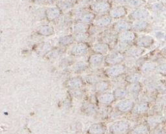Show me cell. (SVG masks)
Masks as SVG:
<instances>
[{"label": "cell", "instance_id": "ffe728a7", "mask_svg": "<svg viewBox=\"0 0 166 134\" xmlns=\"http://www.w3.org/2000/svg\"><path fill=\"white\" fill-rule=\"evenodd\" d=\"M81 81L79 79H72L71 81H69V85L73 88L79 87L80 85H81Z\"/></svg>", "mask_w": 166, "mask_h": 134}, {"label": "cell", "instance_id": "8992f818", "mask_svg": "<svg viewBox=\"0 0 166 134\" xmlns=\"http://www.w3.org/2000/svg\"><path fill=\"white\" fill-rule=\"evenodd\" d=\"M132 102H131L129 100H124V101L120 102L119 104L117 105V107H118L119 109L123 111H126L129 110L132 107Z\"/></svg>", "mask_w": 166, "mask_h": 134}, {"label": "cell", "instance_id": "7c38bea8", "mask_svg": "<svg viewBox=\"0 0 166 134\" xmlns=\"http://www.w3.org/2000/svg\"><path fill=\"white\" fill-rule=\"evenodd\" d=\"M93 49H95L97 52L105 53L108 51V47L103 44H97L93 47Z\"/></svg>", "mask_w": 166, "mask_h": 134}, {"label": "cell", "instance_id": "8fae6325", "mask_svg": "<svg viewBox=\"0 0 166 134\" xmlns=\"http://www.w3.org/2000/svg\"><path fill=\"white\" fill-rule=\"evenodd\" d=\"M120 38L122 41H131L134 38V34L132 32H124L123 33Z\"/></svg>", "mask_w": 166, "mask_h": 134}, {"label": "cell", "instance_id": "44dd1931", "mask_svg": "<svg viewBox=\"0 0 166 134\" xmlns=\"http://www.w3.org/2000/svg\"><path fill=\"white\" fill-rule=\"evenodd\" d=\"M155 64L153 63H147L143 66V70L145 72H149L151 71L155 68Z\"/></svg>", "mask_w": 166, "mask_h": 134}, {"label": "cell", "instance_id": "2e32d148", "mask_svg": "<svg viewBox=\"0 0 166 134\" xmlns=\"http://www.w3.org/2000/svg\"><path fill=\"white\" fill-rule=\"evenodd\" d=\"M52 31H53V29L50 26H44V27H42L40 29L41 34L45 35H48L51 34L52 33Z\"/></svg>", "mask_w": 166, "mask_h": 134}, {"label": "cell", "instance_id": "ac0fdd59", "mask_svg": "<svg viewBox=\"0 0 166 134\" xmlns=\"http://www.w3.org/2000/svg\"><path fill=\"white\" fill-rule=\"evenodd\" d=\"M146 25L147 24L145 22H142V21L137 22L134 24V28L138 30H141L146 27Z\"/></svg>", "mask_w": 166, "mask_h": 134}, {"label": "cell", "instance_id": "6da1fadb", "mask_svg": "<svg viewBox=\"0 0 166 134\" xmlns=\"http://www.w3.org/2000/svg\"><path fill=\"white\" fill-rule=\"evenodd\" d=\"M93 9L94 11H96L97 13H104L108 11L109 9V5L107 2L104 1H100L93 5Z\"/></svg>", "mask_w": 166, "mask_h": 134}, {"label": "cell", "instance_id": "277c9868", "mask_svg": "<svg viewBox=\"0 0 166 134\" xmlns=\"http://www.w3.org/2000/svg\"><path fill=\"white\" fill-rule=\"evenodd\" d=\"M114 100V95L110 93H105L99 97V101L103 104H109Z\"/></svg>", "mask_w": 166, "mask_h": 134}, {"label": "cell", "instance_id": "4fadbf2b", "mask_svg": "<svg viewBox=\"0 0 166 134\" xmlns=\"http://www.w3.org/2000/svg\"><path fill=\"white\" fill-rule=\"evenodd\" d=\"M103 58L101 55H93L90 57V62L91 63L93 64H98L102 62L103 61Z\"/></svg>", "mask_w": 166, "mask_h": 134}, {"label": "cell", "instance_id": "d6986e66", "mask_svg": "<svg viewBox=\"0 0 166 134\" xmlns=\"http://www.w3.org/2000/svg\"><path fill=\"white\" fill-rule=\"evenodd\" d=\"M86 26L85 25H83V24H77L76 26H75L74 30L75 31L79 33L84 32L85 31H86Z\"/></svg>", "mask_w": 166, "mask_h": 134}, {"label": "cell", "instance_id": "83f0119b", "mask_svg": "<svg viewBox=\"0 0 166 134\" xmlns=\"http://www.w3.org/2000/svg\"><path fill=\"white\" fill-rule=\"evenodd\" d=\"M86 38V36L84 34H81V33H80L79 35H77V40L79 41H80V40H85Z\"/></svg>", "mask_w": 166, "mask_h": 134}, {"label": "cell", "instance_id": "e0dca14e", "mask_svg": "<svg viewBox=\"0 0 166 134\" xmlns=\"http://www.w3.org/2000/svg\"><path fill=\"white\" fill-rule=\"evenodd\" d=\"M93 18V15L91 13H86L84 15H82L80 18V20L83 22H90L91 20H92V19Z\"/></svg>", "mask_w": 166, "mask_h": 134}, {"label": "cell", "instance_id": "9a60e30c", "mask_svg": "<svg viewBox=\"0 0 166 134\" xmlns=\"http://www.w3.org/2000/svg\"><path fill=\"white\" fill-rule=\"evenodd\" d=\"M128 28V24L124 22H119L117 24L116 26H115V29L120 31H126L127 29Z\"/></svg>", "mask_w": 166, "mask_h": 134}, {"label": "cell", "instance_id": "f546056e", "mask_svg": "<svg viewBox=\"0 0 166 134\" xmlns=\"http://www.w3.org/2000/svg\"><path fill=\"white\" fill-rule=\"evenodd\" d=\"M159 69H160V70H161L162 72H166V63L163 64V65H161V66L159 67Z\"/></svg>", "mask_w": 166, "mask_h": 134}, {"label": "cell", "instance_id": "5bb4252c", "mask_svg": "<svg viewBox=\"0 0 166 134\" xmlns=\"http://www.w3.org/2000/svg\"><path fill=\"white\" fill-rule=\"evenodd\" d=\"M147 16V13L144 11H138L134 12L132 14V16L135 19H141L144 18Z\"/></svg>", "mask_w": 166, "mask_h": 134}, {"label": "cell", "instance_id": "cb8c5ba5", "mask_svg": "<svg viewBox=\"0 0 166 134\" xmlns=\"http://www.w3.org/2000/svg\"><path fill=\"white\" fill-rule=\"evenodd\" d=\"M127 95L125 90H123V89H117L116 90V91L115 92V96H117L119 98H122L123 96H125Z\"/></svg>", "mask_w": 166, "mask_h": 134}, {"label": "cell", "instance_id": "d6a6232c", "mask_svg": "<svg viewBox=\"0 0 166 134\" xmlns=\"http://www.w3.org/2000/svg\"><path fill=\"white\" fill-rule=\"evenodd\" d=\"M37 1H41V0H37Z\"/></svg>", "mask_w": 166, "mask_h": 134}, {"label": "cell", "instance_id": "1f68e13d", "mask_svg": "<svg viewBox=\"0 0 166 134\" xmlns=\"http://www.w3.org/2000/svg\"><path fill=\"white\" fill-rule=\"evenodd\" d=\"M165 53H166V49H165Z\"/></svg>", "mask_w": 166, "mask_h": 134}, {"label": "cell", "instance_id": "4316f807", "mask_svg": "<svg viewBox=\"0 0 166 134\" xmlns=\"http://www.w3.org/2000/svg\"><path fill=\"white\" fill-rule=\"evenodd\" d=\"M141 3V2L140 0H132L131 2V4L132 5L134 6L139 5Z\"/></svg>", "mask_w": 166, "mask_h": 134}, {"label": "cell", "instance_id": "f1b7e54d", "mask_svg": "<svg viewBox=\"0 0 166 134\" xmlns=\"http://www.w3.org/2000/svg\"><path fill=\"white\" fill-rule=\"evenodd\" d=\"M139 90V86L138 85H134L132 86V87L131 88V90L132 92H136Z\"/></svg>", "mask_w": 166, "mask_h": 134}, {"label": "cell", "instance_id": "d4e9b609", "mask_svg": "<svg viewBox=\"0 0 166 134\" xmlns=\"http://www.w3.org/2000/svg\"><path fill=\"white\" fill-rule=\"evenodd\" d=\"M141 53V50L139 49H137V48H132L128 51V54L133 56H136V55H138Z\"/></svg>", "mask_w": 166, "mask_h": 134}, {"label": "cell", "instance_id": "5b68a950", "mask_svg": "<svg viewBox=\"0 0 166 134\" xmlns=\"http://www.w3.org/2000/svg\"><path fill=\"white\" fill-rule=\"evenodd\" d=\"M110 22H111V20H110V18L105 16H101V17L97 19L95 22V24L97 26L103 27V26H106L108 24H110Z\"/></svg>", "mask_w": 166, "mask_h": 134}, {"label": "cell", "instance_id": "ba28073f", "mask_svg": "<svg viewBox=\"0 0 166 134\" xmlns=\"http://www.w3.org/2000/svg\"><path fill=\"white\" fill-rule=\"evenodd\" d=\"M60 14L59 10L57 9V8H55V7H53V8H50L47 11V16L49 19L50 20H53V19L56 18V17L58 16Z\"/></svg>", "mask_w": 166, "mask_h": 134}, {"label": "cell", "instance_id": "3957f363", "mask_svg": "<svg viewBox=\"0 0 166 134\" xmlns=\"http://www.w3.org/2000/svg\"><path fill=\"white\" fill-rule=\"evenodd\" d=\"M87 50V47L86 45L83 44H78V45L75 46L74 48H73L72 51L73 54L75 55H80V54H85Z\"/></svg>", "mask_w": 166, "mask_h": 134}, {"label": "cell", "instance_id": "7402d4cb", "mask_svg": "<svg viewBox=\"0 0 166 134\" xmlns=\"http://www.w3.org/2000/svg\"><path fill=\"white\" fill-rule=\"evenodd\" d=\"M139 76L137 74H133L131 75V76H129L127 78V80L130 82H132V83H135V82H137L138 81H139Z\"/></svg>", "mask_w": 166, "mask_h": 134}, {"label": "cell", "instance_id": "484cf974", "mask_svg": "<svg viewBox=\"0 0 166 134\" xmlns=\"http://www.w3.org/2000/svg\"><path fill=\"white\" fill-rule=\"evenodd\" d=\"M107 86H108V84L106 82H102L101 83L99 84L98 89L100 90H104L106 89Z\"/></svg>", "mask_w": 166, "mask_h": 134}, {"label": "cell", "instance_id": "603a6c76", "mask_svg": "<svg viewBox=\"0 0 166 134\" xmlns=\"http://www.w3.org/2000/svg\"><path fill=\"white\" fill-rule=\"evenodd\" d=\"M147 108V104H139L138 106H137V107H136V110L137 112L138 113H141V112H143L144 111H145Z\"/></svg>", "mask_w": 166, "mask_h": 134}, {"label": "cell", "instance_id": "52a82bcc", "mask_svg": "<svg viewBox=\"0 0 166 134\" xmlns=\"http://www.w3.org/2000/svg\"><path fill=\"white\" fill-rule=\"evenodd\" d=\"M123 60V57L119 54H112L109 55L106 59L107 63H116Z\"/></svg>", "mask_w": 166, "mask_h": 134}, {"label": "cell", "instance_id": "9c48e42d", "mask_svg": "<svg viewBox=\"0 0 166 134\" xmlns=\"http://www.w3.org/2000/svg\"><path fill=\"white\" fill-rule=\"evenodd\" d=\"M152 43V39L149 37H144L138 40V45L140 46L147 47Z\"/></svg>", "mask_w": 166, "mask_h": 134}, {"label": "cell", "instance_id": "4dcf8cb0", "mask_svg": "<svg viewBox=\"0 0 166 134\" xmlns=\"http://www.w3.org/2000/svg\"><path fill=\"white\" fill-rule=\"evenodd\" d=\"M117 1H119V2H121V1H123V0H117Z\"/></svg>", "mask_w": 166, "mask_h": 134}, {"label": "cell", "instance_id": "7a4b0ae2", "mask_svg": "<svg viewBox=\"0 0 166 134\" xmlns=\"http://www.w3.org/2000/svg\"><path fill=\"white\" fill-rule=\"evenodd\" d=\"M124 71V68L121 66H112L111 68L107 70L106 72L109 76H115L120 74Z\"/></svg>", "mask_w": 166, "mask_h": 134}, {"label": "cell", "instance_id": "30bf717a", "mask_svg": "<svg viewBox=\"0 0 166 134\" xmlns=\"http://www.w3.org/2000/svg\"><path fill=\"white\" fill-rule=\"evenodd\" d=\"M125 11L123 7H117L110 12V14L113 17L115 18L121 17L125 14Z\"/></svg>", "mask_w": 166, "mask_h": 134}]
</instances>
